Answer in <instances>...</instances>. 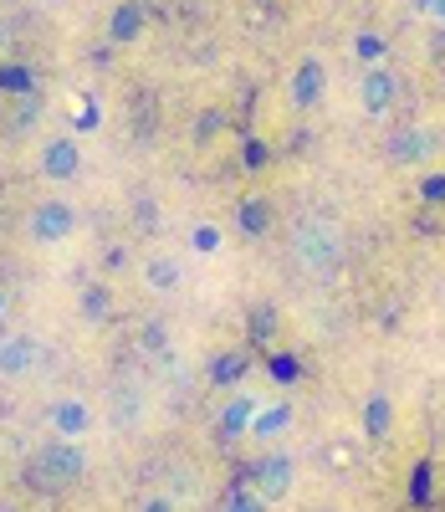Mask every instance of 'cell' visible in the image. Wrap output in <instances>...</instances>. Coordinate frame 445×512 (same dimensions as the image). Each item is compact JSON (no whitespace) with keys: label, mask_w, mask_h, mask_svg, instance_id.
<instances>
[{"label":"cell","mask_w":445,"mask_h":512,"mask_svg":"<svg viewBox=\"0 0 445 512\" xmlns=\"http://www.w3.org/2000/svg\"><path fill=\"white\" fill-rule=\"evenodd\" d=\"M292 482H297V461L287 451H266L256 461V497L261 502H282L292 492Z\"/></svg>","instance_id":"5"},{"label":"cell","mask_w":445,"mask_h":512,"mask_svg":"<svg viewBox=\"0 0 445 512\" xmlns=\"http://www.w3.org/2000/svg\"><path fill=\"white\" fill-rule=\"evenodd\" d=\"M36 175L52 185H72L82 175V144L72 134H52L47 144L36 149Z\"/></svg>","instance_id":"3"},{"label":"cell","mask_w":445,"mask_h":512,"mask_svg":"<svg viewBox=\"0 0 445 512\" xmlns=\"http://www.w3.org/2000/svg\"><path fill=\"white\" fill-rule=\"evenodd\" d=\"M108 308H113V303H108V287H103V282H93V287L82 292V318H87V323H103Z\"/></svg>","instance_id":"18"},{"label":"cell","mask_w":445,"mask_h":512,"mask_svg":"<svg viewBox=\"0 0 445 512\" xmlns=\"http://www.w3.org/2000/svg\"><path fill=\"white\" fill-rule=\"evenodd\" d=\"M420 16L435 21V26H445V0H420Z\"/></svg>","instance_id":"22"},{"label":"cell","mask_w":445,"mask_h":512,"mask_svg":"<svg viewBox=\"0 0 445 512\" xmlns=\"http://www.w3.org/2000/svg\"><path fill=\"white\" fill-rule=\"evenodd\" d=\"M144 21H149V11L139 6V0H123V6L108 16V36L128 47V41H139V36H144Z\"/></svg>","instance_id":"13"},{"label":"cell","mask_w":445,"mask_h":512,"mask_svg":"<svg viewBox=\"0 0 445 512\" xmlns=\"http://www.w3.org/2000/svg\"><path fill=\"white\" fill-rule=\"evenodd\" d=\"M26 231H31V241H41V246H62V241L77 231V205H72V200H41V205L31 210Z\"/></svg>","instance_id":"4"},{"label":"cell","mask_w":445,"mask_h":512,"mask_svg":"<svg viewBox=\"0 0 445 512\" xmlns=\"http://www.w3.org/2000/svg\"><path fill=\"white\" fill-rule=\"evenodd\" d=\"M256 400L251 395H231L226 400V410H220V436L226 441H241V436H251V425H256Z\"/></svg>","instance_id":"11"},{"label":"cell","mask_w":445,"mask_h":512,"mask_svg":"<svg viewBox=\"0 0 445 512\" xmlns=\"http://www.w3.org/2000/svg\"><path fill=\"white\" fill-rule=\"evenodd\" d=\"M353 57H359L364 72H369V67H384V62H389V41H384L379 31H359V36H353Z\"/></svg>","instance_id":"17"},{"label":"cell","mask_w":445,"mask_h":512,"mask_svg":"<svg viewBox=\"0 0 445 512\" xmlns=\"http://www.w3.org/2000/svg\"><path fill=\"white\" fill-rule=\"evenodd\" d=\"M47 425H52V436H57V441H82L87 431H93V405H87V400H77V395H67V400H52V410H47Z\"/></svg>","instance_id":"7"},{"label":"cell","mask_w":445,"mask_h":512,"mask_svg":"<svg viewBox=\"0 0 445 512\" xmlns=\"http://www.w3.org/2000/svg\"><path fill=\"white\" fill-rule=\"evenodd\" d=\"M82 472H87V456H82L77 441H52L31 456V482L41 492H62V487L82 482Z\"/></svg>","instance_id":"2"},{"label":"cell","mask_w":445,"mask_h":512,"mask_svg":"<svg viewBox=\"0 0 445 512\" xmlns=\"http://www.w3.org/2000/svg\"><path fill=\"white\" fill-rule=\"evenodd\" d=\"M41 364V344L31 333H6L0 338V379H26Z\"/></svg>","instance_id":"9"},{"label":"cell","mask_w":445,"mask_h":512,"mask_svg":"<svg viewBox=\"0 0 445 512\" xmlns=\"http://www.w3.org/2000/svg\"><path fill=\"white\" fill-rule=\"evenodd\" d=\"M261 507H266V502L256 497V487H251V492H231L226 502H220V512H261Z\"/></svg>","instance_id":"21"},{"label":"cell","mask_w":445,"mask_h":512,"mask_svg":"<svg viewBox=\"0 0 445 512\" xmlns=\"http://www.w3.org/2000/svg\"><path fill=\"white\" fill-rule=\"evenodd\" d=\"M139 512H174V497H164V492H159V497H144Z\"/></svg>","instance_id":"23"},{"label":"cell","mask_w":445,"mask_h":512,"mask_svg":"<svg viewBox=\"0 0 445 512\" xmlns=\"http://www.w3.org/2000/svg\"><path fill=\"white\" fill-rule=\"evenodd\" d=\"M287 93H292V108H318L323 103V93H328V62L323 57H302L297 62V72H292V82H287Z\"/></svg>","instance_id":"6"},{"label":"cell","mask_w":445,"mask_h":512,"mask_svg":"<svg viewBox=\"0 0 445 512\" xmlns=\"http://www.w3.org/2000/svg\"><path fill=\"white\" fill-rule=\"evenodd\" d=\"M210 374H215V384H226V390H231V384L246 379V354H220Z\"/></svg>","instance_id":"19"},{"label":"cell","mask_w":445,"mask_h":512,"mask_svg":"<svg viewBox=\"0 0 445 512\" xmlns=\"http://www.w3.org/2000/svg\"><path fill=\"white\" fill-rule=\"evenodd\" d=\"M236 226H241L246 236H266V231H272V205H266L261 195H246V200L236 205Z\"/></svg>","instance_id":"15"},{"label":"cell","mask_w":445,"mask_h":512,"mask_svg":"<svg viewBox=\"0 0 445 512\" xmlns=\"http://www.w3.org/2000/svg\"><path fill=\"white\" fill-rule=\"evenodd\" d=\"M292 256L307 277H338L348 262V236L333 216H302L292 231Z\"/></svg>","instance_id":"1"},{"label":"cell","mask_w":445,"mask_h":512,"mask_svg":"<svg viewBox=\"0 0 445 512\" xmlns=\"http://www.w3.org/2000/svg\"><path fill=\"white\" fill-rule=\"evenodd\" d=\"M430 149H435L430 128H405V134L389 139V159H399V164H420V159H430Z\"/></svg>","instance_id":"14"},{"label":"cell","mask_w":445,"mask_h":512,"mask_svg":"<svg viewBox=\"0 0 445 512\" xmlns=\"http://www.w3.org/2000/svg\"><path fill=\"white\" fill-rule=\"evenodd\" d=\"M220 241H226V236H220V226H210V221H200V226L190 231V246H195L200 256H215V251H220Z\"/></svg>","instance_id":"20"},{"label":"cell","mask_w":445,"mask_h":512,"mask_svg":"<svg viewBox=\"0 0 445 512\" xmlns=\"http://www.w3.org/2000/svg\"><path fill=\"white\" fill-rule=\"evenodd\" d=\"M394 98H399V77H394L389 67H369V72L359 77V108H364L369 118H384V113L394 108Z\"/></svg>","instance_id":"8"},{"label":"cell","mask_w":445,"mask_h":512,"mask_svg":"<svg viewBox=\"0 0 445 512\" xmlns=\"http://www.w3.org/2000/svg\"><path fill=\"white\" fill-rule=\"evenodd\" d=\"M389 425H394V400H389L384 390H374V395L364 400V431H369L374 441H384Z\"/></svg>","instance_id":"16"},{"label":"cell","mask_w":445,"mask_h":512,"mask_svg":"<svg viewBox=\"0 0 445 512\" xmlns=\"http://www.w3.org/2000/svg\"><path fill=\"white\" fill-rule=\"evenodd\" d=\"M144 282H149V292H159V297L180 292V287H185V267H180V256H169V251L149 256V262H144Z\"/></svg>","instance_id":"10"},{"label":"cell","mask_w":445,"mask_h":512,"mask_svg":"<svg viewBox=\"0 0 445 512\" xmlns=\"http://www.w3.org/2000/svg\"><path fill=\"white\" fill-rule=\"evenodd\" d=\"M287 431H292V405H261V410H256L251 441H261V446H277Z\"/></svg>","instance_id":"12"}]
</instances>
